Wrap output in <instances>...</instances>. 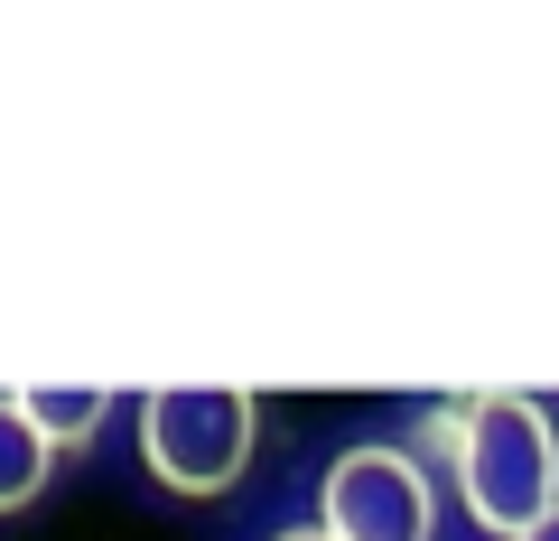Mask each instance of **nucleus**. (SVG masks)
<instances>
[{
    "instance_id": "obj_4",
    "label": "nucleus",
    "mask_w": 559,
    "mask_h": 541,
    "mask_svg": "<svg viewBox=\"0 0 559 541\" xmlns=\"http://www.w3.org/2000/svg\"><path fill=\"white\" fill-rule=\"evenodd\" d=\"M47 458H57V439L28 421V392H0V514H20L47 485Z\"/></svg>"
},
{
    "instance_id": "obj_2",
    "label": "nucleus",
    "mask_w": 559,
    "mask_h": 541,
    "mask_svg": "<svg viewBox=\"0 0 559 541\" xmlns=\"http://www.w3.org/2000/svg\"><path fill=\"white\" fill-rule=\"evenodd\" d=\"M252 392L234 383H168L140 401V458L168 495H224L252 467Z\"/></svg>"
},
{
    "instance_id": "obj_1",
    "label": "nucleus",
    "mask_w": 559,
    "mask_h": 541,
    "mask_svg": "<svg viewBox=\"0 0 559 541\" xmlns=\"http://www.w3.org/2000/svg\"><path fill=\"white\" fill-rule=\"evenodd\" d=\"M448 467H457V495L485 532L522 541L540 514L559 504V439L540 421V401L522 392H476L448 411Z\"/></svg>"
},
{
    "instance_id": "obj_3",
    "label": "nucleus",
    "mask_w": 559,
    "mask_h": 541,
    "mask_svg": "<svg viewBox=\"0 0 559 541\" xmlns=\"http://www.w3.org/2000/svg\"><path fill=\"white\" fill-rule=\"evenodd\" d=\"M326 532L336 541H429L439 504H429V477H419L411 448H345L326 467Z\"/></svg>"
},
{
    "instance_id": "obj_6",
    "label": "nucleus",
    "mask_w": 559,
    "mask_h": 541,
    "mask_svg": "<svg viewBox=\"0 0 559 541\" xmlns=\"http://www.w3.org/2000/svg\"><path fill=\"white\" fill-rule=\"evenodd\" d=\"M522 541H559V504H550V514H540V522H532V532H522Z\"/></svg>"
},
{
    "instance_id": "obj_5",
    "label": "nucleus",
    "mask_w": 559,
    "mask_h": 541,
    "mask_svg": "<svg viewBox=\"0 0 559 541\" xmlns=\"http://www.w3.org/2000/svg\"><path fill=\"white\" fill-rule=\"evenodd\" d=\"M28 421L66 448V439H84V430L103 421V392H84V383H66V392H28Z\"/></svg>"
},
{
    "instance_id": "obj_7",
    "label": "nucleus",
    "mask_w": 559,
    "mask_h": 541,
    "mask_svg": "<svg viewBox=\"0 0 559 541\" xmlns=\"http://www.w3.org/2000/svg\"><path fill=\"white\" fill-rule=\"evenodd\" d=\"M280 541H336V532H326V522H299V532H280Z\"/></svg>"
}]
</instances>
